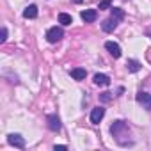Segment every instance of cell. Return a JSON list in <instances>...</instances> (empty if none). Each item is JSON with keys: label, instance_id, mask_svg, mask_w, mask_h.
<instances>
[{"label": "cell", "instance_id": "obj_1", "mask_svg": "<svg viewBox=\"0 0 151 151\" xmlns=\"http://www.w3.org/2000/svg\"><path fill=\"white\" fill-rule=\"evenodd\" d=\"M110 133H112V137L123 146L124 144V140H123V137H130V126L124 123V121H114V124L110 126Z\"/></svg>", "mask_w": 151, "mask_h": 151}, {"label": "cell", "instance_id": "obj_2", "mask_svg": "<svg viewBox=\"0 0 151 151\" xmlns=\"http://www.w3.org/2000/svg\"><path fill=\"white\" fill-rule=\"evenodd\" d=\"M62 37H64V30L60 27H52L46 32V41L48 43H59Z\"/></svg>", "mask_w": 151, "mask_h": 151}, {"label": "cell", "instance_id": "obj_3", "mask_svg": "<svg viewBox=\"0 0 151 151\" xmlns=\"http://www.w3.org/2000/svg\"><path fill=\"white\" fill-rule=\"evenodd\" d=\"M7 142H9L11 146H14V147H20V149L25 147V139H23L20 133H9V135H7Z\"/></svg>", "mask_w": 151, "mask_h": 151}, {"label": "cell", "instance_id": "obj_4", "mask_svg": "<svg viewBox=\"0 0 151 151\" xmlns=\"http://www.w3.org/2000/svg\"><path fill=\"white\" fill-rule=\"evenodd\" d=\"M105 48H107V52H109L114 59H119V57H121V46H119L117 43L107 41V43H105Z\"/></svg>", "mask_w": 151, "mask_h": 151}, {"label": "cell", "instance_id": "obj_5", "mask_svg": "<svg viewBox=\"0 0 151 151\" xmlns=\"http://www.w3.org/2000/svg\"><path fill=\"white\" fill-rule=\"evenodd\" d=\"M46 123H48V130H52V132H59L60 130V119H59L57 114H50L46 117Z\"/></svg>", "mask_w": 151, "mask_h": 151}, {"label": "cell", "instance_id": "obj_6", "mask_svg": "<svg viewBox=\"0 0 151 151\" xmlns=\"http://www.w3.org/2000/svg\"><path fill=\"white\" fill-rule=\"evenodd\" d=\"M103 116H105V109H103V107H94V109L91 110V123H93V124H98V123L103 119Z\"/></svg>", "mask_w": 151, "mask_h": 151}, {"label": "cell", "instance_id": "obj_7", "mask_svg": "<svg viewBox=\"0 0 151 151\" xmlns=\"http://www.w3.org/2000/svg\"><path fill=\"white\" fill-rule=\"evenodd\" d=\"M135 100H137V103H140L146 110H151V94H147V93H139Z\"/></svg>", "mask_w": 151, "mask_h": 151}, {"label": "cell", "instance_id": "obj_8", "mask_svg": "<svg viewBox=\"0 0 151 151\" xmlns=\"http://www.w3.org/2000/svg\"><path fill=\"white\" fill-rule=\"evenodd\" d=\"M82 20L86 22V23H93V22H96V18H98V13L94 11V9H86V11H82Z\"/></svg>", "mask_w": 151, "mask_h": 151}, {"label": "cell", "instance_id": "obj_9", "mask_svg": "<svg viewBox=\"0 0 151 151\" xmlns=\"http://www.w3.org/2000/svg\"><path fill=\"white\" fill-rule=\"evenodd\" d=\"M117 23H119V22H117L116 18H112V16H110L109 20H105V22L101 23V29H103V32H114V30H116V27H117Z\"/></svg>", "mask_w": 151, "mask_h": 151}, {"label": "cell", "instance_id": "obj_10", "mask_svg": "<svg viewBox=\"0 0 151 151\" xmlns=\"http://www.w3.org/2000/svg\"><path fill=\"white\" fill-rule=\"evenodd\" d=\"M94 84L96 86H109L110 84V78H109V75H105V73H96L94 75Z\"/></svg>", "mask_w": 151, "mask_h": 151}, {"label": "cell", "instance_id": "obj_11", "mask_svg": "<svg viewBox=\"0 0 151 151\" xmlns=\"http://www.w3.org/2000/svg\"><path fill=\"white\" fill-rule=\"evenodd\" d=\"M23 16H25V18H29V20H34V18H37V6H36V4H30L29 7H25V11H23Z\"/></svg>", "mask_w": 151, "mask_h": 151}, {"label": "cell", "instance_id": "obj_12", "mask_svg": "<svg viewBox=\"0 0 151 151\" xmlns=\"http://www.w3.org/2000/svg\"><path fill=\"white\" fill-rule=\"evenodd\" d=\"M86 75H87V71H86L84 68H75V69H71V77H73L75 80H84Z\"/></svg>", "mask_w": 151, "mask_h": 151}, {"label": "cell", "instance_id": "obj_13", "mask_svg": "<svg viewBox=\"0 0 151 151\" xmlns=\"http://www.w3.org/2000/svg\"><path fill=\"white\" fill-rule=\"evenodd\" d=\"M126 68H128V71H130V73H137V71L140 69V62H139V60H135V59H130V60L126 62Z\"/></svg>", "mask_w": 151, "mask_h": 151}, {"label": "cell", "instance_id": "obj_14", "mask_svg": "<svg viewBox=\"0 0 151 151\" xmlns=\"http://www.w3.org/2000/svg\"><path fill=\"white\" fill-rule=\"evenodd\" d=\"M59 23H60V25H64V27H68V25H71V23H73V18H71L68 13H60V14H59Z\"/></svg>", "mask_w": 151, "mask_h": 151}, {"label": "cell", "instance_id": "obj_15", "mask_svg": "<svg viewBox=\"0 0 151 151\" xmlns=\"http://www.w3.org/2000/svg\"><path fill=\"white\" fill-rule=\"evenodd\" d=\"M112 18H116L117 22H121V20L124 18V13H123V9H119V7H112Z\"/></svg>", "mask_w": 151, "mask_h": 151}, {"label": "cell", "instance_id": "obj_16", "mask_svg": "<svg viewBox=\"0 0 151 151\" xmlns=\"http://www.w3.org/2000/svg\"><path fill=\"white\" fill-rule=\"evenodd\" d=\"M7 41V29L2 27V34H0V43H6Z\"/></svg>", "mask_w": 151, "mask_h": 151}, {"label": "cell", "instance_id": "obj_17", "mask_svg": "<svg viewBox=\"0 0 151 151\" xmlns=\"http://www.w3.org/2000/svg\"><path fill=\"white\" fill-rule=\"evenodd\" d=\"M100 9H112L110 7V0H101V2H100Z\"/></svg>", "mask_w": 151, "mask_h": 151}, {"label": "cell", "instance_id": "obj_18", "mask_svg": "<svg viewBox=\"0 0 151 151\" xmlns=\"http://www.w3.org/2000/svg\"><path fill=\"white\" fill-rule=\"evenodd\" d=\"M100 98H101V101H109V100L112 98V93H109V91H107V93H101Z\"/></svg>", "mask_w": 151, "mask_h": 151}, {"label": "cell", "instance_id": "obj_19", "mask_svg": "<svg viewBox=\"0 0 151 151\" xmlns=\"http://www.w3.org/2000/svg\"><path fill=\"white\" fill-rule=\"evenodd\" d=\"M55 149H68V146H64V144H59V146H55Z\"/></svg>", "mask_w": 151, "mask_h": 151}, {"label": "cell", "instance_id": "obj_20", "mask_svg": "<svg viewBox=\"0 0 151 151\" xmlns=\"http://www.w3.org/2000/svg\"><path fill=\"white\" fill-rule=\"evenodd\" d=\"M73 2H75V4H82V0H73Z\"/></svg>", "mask_w": 151, "mask_h": 151}, {"label": "cell", "instance_id": "obj_21", "mask_svg": "<svg viewBox=\"0 0 151 151\" xmlns=\"http://www.w3.org/2000/svg\"><path fill=\"white\" fill-rule=\"evenodd\" d=\"M149 37H151V32H149Z\"/></svg>", "mask_w": 151, "mask_h": 151}]
</instances>
